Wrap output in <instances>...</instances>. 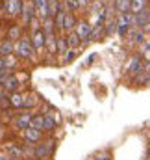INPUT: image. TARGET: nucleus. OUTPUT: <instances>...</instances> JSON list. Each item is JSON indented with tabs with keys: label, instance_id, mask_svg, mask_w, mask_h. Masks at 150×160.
<instances>
[{
	"label": "nucleus",
	"instance_id": "nucleus-1",
	"mask_svg": "<svg viewBox=\"0 0 150 160\" xmlns=\"http://www.w3.org/2000/svg\"><path fill=\"white\" fill-rule=\"evenodd\" d=\"M115 24H117L119 36H126L130 32V28L134 26V15L130 11L128 13H119V17L115 19Z\"/></svg>",
	"mask_w": 150,
	"mask_h": 160
},
{
	"label": "nucleus",
	"instance_id": "nucleus-2",
	"mask_svg": "<svg viewBox=\"0 0 150 160\" xmlns=\"http://www.w3.org/2000/svg\"><path fill=\"white\" fill-rule=\"evenodd\" d=\"M13 50L21 58H32L34 56V47H32V43H30L28 38H21V39L13 45Z\"/></svg>",
	"mask_w": 150,
	"mask_h": 160
},
{
	"label": "nucleus",
	"instance_id": "nucleus-3",
	"mask_svg": "<svg viewBox=\"0 0 150 160\" xmlns=\"http://www.w3.org/2000/svg\"><path fill=\"white\" fill-rule=\"evenodd\" d=\"M52 149H54V143L52 142H39L34 145V158L35 160H48L52 155Z\"/></svg>",
	"mask_w": 150,
	"mask_h": 160
},
{
	"label": "nucleus",
	"instance_id": "nucleus-4",
	"mask_svg": "<svg viewBox=\"0 0 150 160\" xmlns=\"http://www.w3.org/2000/svg\"><path fill=\"white\" fill-rule=\"evenodd\" d=\"M6 155L9 157V160H21L22 158V145L15 143V142H7L6 143Z\"/></svg>",
	"mask_w": 150,
	"mask_h": 160
},
{
	"label": "nucleus",
	"instance_id": "nucleus-5",
	"mask_svg": "<svg viewBox=\"0 0 150 160\" xmlns=\"http://www.w3.org/2000/svg\"><path fill=\"white\" fill-rule=\"evenodd\" d=\"M6 13L9 17H17L21 15V9H22V0H6V6H4Z\"/></svg>",
	"mask_w": 150,
	"mask_h": 160
},
{
	"label": "nucleus",
	"instance_id": "nucleus-6",
	"mask_svg": "<svg viewBox=\"0 0 150 160\" xmlns=\"http://www.w3.org/2000/svg\"><path fill=\"white\" fill-rule=\"evenodd\" d=\"M91 26H93V24H89L87 21H80V22H76V26H74L76 36H78L80 39H89V34H91Z\"/></svg>",
	"mask_w": 150,
	"mask_h": 160
},
{
	"label": "nucleus",
	"instance_id": "nucleus-7",
	"mask_svg": "<svg viewBox=\"0 0 150 160\" xmlns=\"http://www.w3.org/2000/svg\"><path fill=\"white\" fill-rule=\"evenodd\" d=\"M30 121H32V114H30V112H24V114H19V116L13 119V125H15V128H19V130H26V128L30 127Z\"/></svg>",
	"mask_w": 150,
	"mask_h": 160
},
{
	"label": "nucleus",
	"instance_id": "nucleus-8",
	"mask_svg": "<svg viewBox=\"0 0 150 160\" xmlns=\"http://www.w3.org/2000/svg\"><path fill=\"white\" fill-rule=\"evenodd\" d=\"M41 132L39 130H35V128H26V130H22V138H24V142L26 143H32V145H35V143H39L41 142Z\"/></svg>",
	"mask_w": 150,
	"mask_h": 160
},
{
	"label": "nucleus",
	"instance_id": "nucleus-9",
	"mask_svg": "<svg viewBox=\"0 0 150 160\" xmlns=\"http://www.w3.org/2000/svg\"><path fill=\"white\" fill-rule=\"evenodd\" d=\"M21 15H22V21H24V24H28V22H30L34 17H35V8H34V2H26V4H22Z\"/></svg>",
	"mask_w": 150,
	"mask_h": 160
},
{
	"label": "nucleus",
	"instance_id": "nucleus-10",
	"mask_svg": "<svg viewBox=\"0 0 150 160\" xmlns=\"http://www.w3.org/2000/svg\"><path fill=\"white\" fill-rule=\"evenodd\" d=\"M2 88H4V91L6 93H15L17 89H19V78L15 77V75H9L6 82L2 84Z\"/></svg>",
	"mask_w": 150,
	"mask_h": 160
},
{
	"label": "nucleus",
	"instance_id": "nucleus-11",
	"mask_svg": "<svg viewBox=\"0 0 150 160\" xmlns=\"http://www.w3.org/2000/svg\"><path fill=\"white\" fill-rule=\"evenodd\" d=\"M34 8H35V15L41 19L48 17V0H34Z\"/></svg>",
	"mask_w": 150,
	"mask_h": 160
},
{
	"label": "nucleus",
	"instance_id": "nucleus-12",
	"mask_svg": "<svg viewBox=\"0 0 150 160\" xmlns=\"http://www.w3.org/2000/svg\"><path fill=\"white\" fill-rule=\"evenodd\" d=\"M147 8H148V0H130V13L132 15H137Z\"/></svg>",
	"mask_w": 150,
	"mask_h": 160
},
{
	"label": "nucleus",
	"instance_id": "nucleus-13",
	"mask_svg": "<svg viewBox=\"0 0 150 160\" xmlns=\"http://www.w3.org/2000/svg\"><path fill=\"white\" fill-rule=\"evenodd\" d=\"M7 102L11 108H22V102H24V95H21L19 91L15 93H9L7 95Z\"/></svg>",
	"mask_w": 150,
	"mask_h": 160
},
{
	"label": "nucleus",
	"instance_id": "nucleus-14",
	"mask_svg": "<svg viewBox=\"0 0 150 160\" xmlns=\"http://www.w3.org/2000/svg\"><path fill=\"white\" fill-rule=\"evenodd\" d=\"M45 39H46V36H45L41 30H35V32L32 34V41H30V43H32V47H34V48H37V50H39V48H43V47H45Z\"/></svg>",
	"mask_w": 150,
	"mask_h": 160
},
{
	"label": "nucleus",
	"instance_id": "nucleus-15",
	"mask_svg": "<svg viewBox=\"0 0 150 160\" xmlns=\"http://www.w3.org/2000/svg\"><path fill=\"white\" fill-rule=\"evenodd\" d=\"M104 36V24L95 22V26H91V34H89V41H98Z\"/></svg>",
	"mask_w": 150,
	"mask_h": 160
},
{
	"label": "nucleus",
	"instance_id": "nucleus-16",
	"mask_svg": "<svg viewBox=\"0 0 150 160\" xmlns=\"http://www.w3.org/2000/svg\"><path fill=\"white\" fill-rule=\"evenodd\" d=\"M76 22H78V21H76V17L73 13H65V19H63V26H61V28H63L65 32H73L74 26H76Z\"/></svg>",
	"mask_w": 150,
	"mask_h": 160
},
{
	"label": "nucleus",
	"instance_id": "nucleus-17",
	"mask_svg": "<svg viewBox=\"0 0 150 160\" xmlns=\"http://www.w3.org/2000/svg\"><path fill=\"white\" fill-rule=\"evenodd\" d=\"M54 30H56V24H54V19L52 17H46L43 19V34L45 36H54Z\"/></svg>",
	"mask_w": 150,
	"mask_h": 160
},
{
	"label": "nucleus",
	"instance_id": "nucleus-18",
	"mask_svg": "<svg viewBox=\"0 0 150 160\" xmlns=\"http://www.w3.org/2000/svg\"><path fill=\"white\" fill-rule=\"evenodd\" d=\"M56 128V121H54V114H43V130L52 132Z\"/></svg>",
	"mask_w": 150,
	"mask_h": 160
},
{
	"label": "nucleus",
	"instance_id": "nucleus-19",
	"mask_svg": "<svg viewBox=\"0 0 150 160\" xmlns=\"http://www.w3.org/2000/svg\"><path fill=\"white\" fill-rule=\"evenodd\" d=\"M11 54H13V41L4 39L0 43V56L6 58V56H11Z\"/></svg>",
	"mask_w": 150,
	"mask_h": 160
},
{
	"label": "nucleus",
	"instance_id": "nucleus-20",
	"mask_svg": "<svg viewBox=\"0 0 150 160\" xmlns=\"http://www.w3.org/2000/svg\"><path fill=\"white\" fill-rule=\"evenodd\" d=\"M141 67H143L141 58H139V56H134V58L130 60V63H128V73L135 75V73H139V71H141Z\"/></svg>",
	"mask_w": 150,
	"mask_h": 160
},
{
	"label": "nucleus",
	"instance_id": "nucleus-21",
	"mask_svg": "<svg viewBox=\"0 0 150 160\" xmlns=\"http://www.w3.org/2000/svg\"><path fill=\"white\" fill-rule=\"evenodd\" d=\"M65 43L69 45V48H71V50H74V48H78V47H80V38L76 36L74 30H73V32H69V36L65 38Z\"/></svg>",
	"mask_w": 150,
	"mask_h": 160
},
{
	"label": "nucleus",
	"instance_id": "nucleus-22",
	"mask_svg": "<svg viewBox=\"0 0 150 160\" xmlns=\"http://www.w3.org/2000/svg\"><path fill=\"white\" fill-rule=\"evenodd\" d=\"M143 39H145V34L141 32V30H130L128 32V41L130 43H143Z\"/></svg>",
	"mask_w": 150,
	"mask_h": 160
},
{
	"label": "nucleus",
	"instance_id": "nucleus-23",
	"mask_svg": "<svg viewBox=\"0 0 150 160\" xmlns=\"http://www.w3.org/2000/svg\"><path fill=\"white\" fill-rule=\"evenodd\" d=\"M30 128H35V130H39V132H43V114L32 116V121H30Z\"/></svg>",
	"mask_w": 150,
	"mask_h": 160
},
{
	"label": "nucleus",
	"instance_id": "nucleus-24",
	"mask_svg": "<svg viewBox=\"0 0 150 160\" xmlns=\"http://www.w3.org/2000/svg\"><path fill=\"white\" fill-rule=\"evenodd\" d=\"M115 9L119 13H128L130 11V0H115Z\"/></svg>",
	"mask_w": 150,
	"mask_h": 160
},
{
	"label": "nucleus",
	"instance_id": "nucleus-25",
	"mask_svg": "<svg viewBox=\"0 0 150 160\" xmlns=\"http://www.w3.org/2000/svg\"><path fill=\"white\" fill-rule=\"evenodd\" d=\"M56 36H46V39H45V47L48 48V54H54L56 52Z\"/></svg>",
	"mask_w": 150,
	"mask_h": 160
},
{
	"label": "nucleus",
	"instance_id": "nucleus-26",
	"mask_svg": "<svg viewBox=\"0 0 150 160\" xmlns=\"http://www.w3.org/2000/svg\"><path fill=\"white\" fill-rule=\"evenodd\" d=\"M7 39L9 41H19L21 39V28H19V26H11V28H9V34H7Z\"/></svg>",
	"mask_w": 150,
	"mask_h": 160
},
{
	"label": "nucleus",
	"instance_id": "nucleus-27",
	"mask_svg": "<svg viewBox=\"0 0 150 160\" xmlns=\"http://www.w3.org/2000/svg\"><path fill=\"white\" fill-rule=\"evenodd\" d=\"M56 52H59V54H65V52H67L65 38H58V39H56Z\"/></svg>",
	"mask_w": 150,
	"mask_h": 160
},
{
	"label": "nucleus",
	"instance_id": "nucleus-28",
	"mask_svg": "<svg viewBox=\"0 0 150 160\" xmlns=\"http://www.w3.org/2000/svg\"><path fill=\"white\" fill-rule=\"evenodd\" d=\"M35 104H37V99H35V95H28V97H24L22 108H34Z\"/></svg>",
	"mask_w": 150,
	"mask_h": 160
},
{
	"label": "nucleus",
	"instance_id": "nucleus-29",
	"mask_svg": "<svg viewBox=\"0 0 150 160\" xmlns=\"http://www.w3.org/2000/svg\"><path fill=\"white\" fill-rule=\"evenodd\" d=\"M65 13H73V11H76L80 6H78V2L76 0H65Z\"/></svg>",
	"mask_w": 150,
	"mask_h": 160
},
{
	"label": "nucleus",
	"instance_id": "nucleus-30",
	"mask_svg": "<svg viewBox=\"0 0 150 160\" xmlns=\"http://www.w3.org/2000/svg\"><path fill=\"white\" fill-rule=\"evenodd\" d=\"M74 58H76V50H71V48H69V50L65 52V56H63V63H69V62H73Z\"/></svg>",
	"mask_w": 150,
	"mask_h": 160
},
{
	"label": "nucleus",
	"instance_id": "nucleus-31",
	"mask_svg": "<svg viewBox=\"0 0 150 160\" xmlns=\"http://www.w3.org/2000/svg\"><path fill=\"white\" fill-rule=\"evenodd\" d=\"M9 75H11V73H9L7 69H4V71H0V84H4V82H6V78H7Z\"/></svg>",
	"mask_w": 150,
	"mask_h": 160
},
{
	"label": "nucleus",
	"instance_id": "nucleus-32",
	"mask_svg": "<svg viewBox=\"0 0 150 160\" xmlns=\"http://www.w3.org/2000/svg\"><path fill=\"white\" fill-rule=\"evenodd\" d=\"M0 160H9V157H7L6 153H2V151H0Z\"/></svg>",
	"mask_w": 150,
	"mask_h": 160
},
{
	"label": "nucleus",
	"instance_id": "nucleus-33",
	"mask_svg": "<svg viewBox=\"0 0 150 160\" xmlns=\"http://www.w3.org/2000/svg\"><path fill=\"white\" fill-rule=\"evenodd\" d=\"M95 160H110V157L108 155H102V157H96Z\"/></svg>",
	"mask_w": 150,
	"mask_h": 160
},
{
	"label": "nucleus",
	"instance_id": "nucleus-34",
	"mask_svg": "<svg viewBox=\"0 0 150 160\" xmlns=\"http://www.w3.org/2000/svg\"><path fill=\"white\" fill-rule=\"evenodd\" d=\"M4 69H6V67H4V58L0 56V71H4Z\"/></svg>",
	"mask_w": 150,
	"mask_h": 160
},
{
	"label": "nucleus",
	"instance_id": "nucleus-35",
	"mask_svg": "<svg viewBox=\"0 0 150 160\" xmlns=\"http://www.w3.org/2000/svg\"><path fill=\"white\" fill-rule=\"evenodd\" d=\"M76 2H78V6H85L87 4V0H76Z\"/></svg>",
	"mask_w": 150,
	"mask_h": 160
},
{
	"label": "nucleus",
	"instance_id": "nucleus-36",
	"mask_svg": "<svg viewBox=\"0 0 150 160\" xmlns=\"http://www.w3.org/2000/svg\"><path fill=\"white\" fill-rule=\"evenodd\" d=\"M87 2H95V0H87Z\"/></svg>",
	"mask_w": 150,
	"mask_h": 160
},
{
	"label": "nucleus",
	"instance_id": "nucleus-37",
	"mask_svg": "<svg viewBox=\"0 0 150 160\" xmlns=\"http://www.w3.org/2000/svg\"><path fill=\"white\" fill-rule=\"evenodd\" d=\"M28 2H34V0H28Z\"/></svg>",
	"mask_w": 150,
	"mask_h": 160
},
{
	"label": "nucleus",
	"instance_id": "nucleus-38",
	"mask_svg": "<svg viewBox=\"0 0 150 160\" xmlns=\"http://www.w3.org/2000/svg\"><path fill=\"white\" fill-rule=\"evenodd\" d=\"M48 2H52V0H48Z\"/></svg>",
	"mask_w": 150,
	"mask_h": 160
}]
</instances>
